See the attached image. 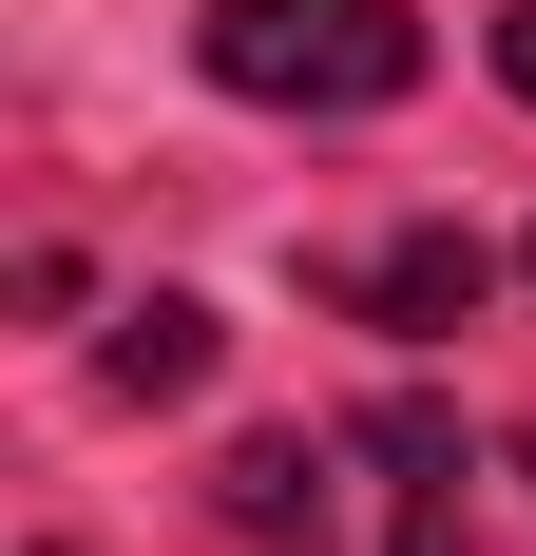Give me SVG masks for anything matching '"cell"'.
<instances>
[{
	"label": "cell",
	"instance_id": "6da1fadb",
	"mask_svg": "<svg viewBox=\"0 0 536 556\" xmlns=\"http://www.w3.org/2000/svg\"><path fill=\"white\" fill-rule=\"evenodd\" d=\"M192 58H212L230 97H268V115H383L422 77V20L403 0H212Z\"/></svg>",
	"mask_w": 536,
	"mask_h": 556
},
{
	"label": "cell",
	"instance_id": "7a4b0ae2",
	"mask_svg": "<svg viewBox=\"0 0 536 556\" xmlns=\"http://www.w3.org/2000/svg\"><path fill=\"white\" fill-rule=\"evenodd\" d=\"M365 460L403 480V538H383V556H460V538H480V518H460V422H441L422 384H403V403H365Z\"/></svg>",
	"mask_w": 536,
	"mask_h": 556
},
{
	"label": "cell",
	"instance_id": "3957f363",
	"mask_svg": "<svg viewBox=\"0 0 536 556\" xmlns=\"http://www.w3.org/2000/svg\"><path fill=\"white\" fill-rule=\"evenodd\" d=\"M480 288H498V250H480V230H383L365 269H345V307H365V327H460Z\"/></svg>",
	"mask_w": 536,
	"mask_h": 556
},
{
	"label": "cell",
	"instance_id": "277c9868",
	"mask_svg": "<svg viewBox=\"0 0 536 556\" xmlns=\"http://www.w3.org/2000/svg\"><path fill=\"white\" fill-rule=\"evenodd\" d=\"M212 307H192V288H154V307H115V345H97V384L115 403H192V384H212Z\"/></svg>",
	"mask_w": 536,
	"mask_h": 556
},
{
	"label": "cell",
	"instance_id": "5b68a950",
	"mask_svg": "<svg viewBox=\"0 0 536 556\" xmlns=\"http://www.w3.org/2000/svg\"><path fill=\"white\" fill-rule=\"evenodd\" d=\"M212 518H230L250 556L326 538V460H307V442H230V460H212Z\"/></svg>",
	"mask_w": 536,
	"mask_h": 556
},
{
	"label": "cell",
	"instance_id": "8992f818",
	"mask_svg": "<svg viewBox=\"0 0 536 556\" xmlns=\"http://www.w3.org/2000/svg\"><path fill=\"white\" fill-rule=\"evenodd\" d=\"M498 77H518V97H536V0H518V20H498Z\"/></svg>",
	"mask_w": 536,
	"mask_h": 556
}]
</instances>
